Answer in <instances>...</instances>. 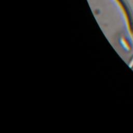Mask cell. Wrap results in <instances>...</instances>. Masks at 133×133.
I'll list each match as a JSON object with an SVG mask.
<instances>
[{
    "instance_id": "cell-2",
    "label": "cell",
    "mask_w": 133,
    "mask_h": 133,
    "mask_svg": "<svg viewBox=\"0 0 133 133\" xmlns=\"http://www.w3.org/2000/svg\"><path fill=\"white\" fill-rule=\"evenodd\" d=\"M128 66L130 68H132L133 67V56L132 57V58H131L129 62V64H128Z\"/></svg>"
},
{
    "instance_id": "cell-1",
    "label": "cell",
    "mask_w": 133,
    "mask_h": 133,
    "mask_svg": "<svg viewBox=\"0 0 133 133\" xmlns=\"http://www.w3.org/2000/svg\"><path fill=\"white\" fill-rule=\"evenodd\" d=\"M121 44L123 46V47L124 48V49H125L126 51H130L131 47L129 45V44L128 43V42L125 39H122L121 40Z\"/></svg>"
}]
</instances>
